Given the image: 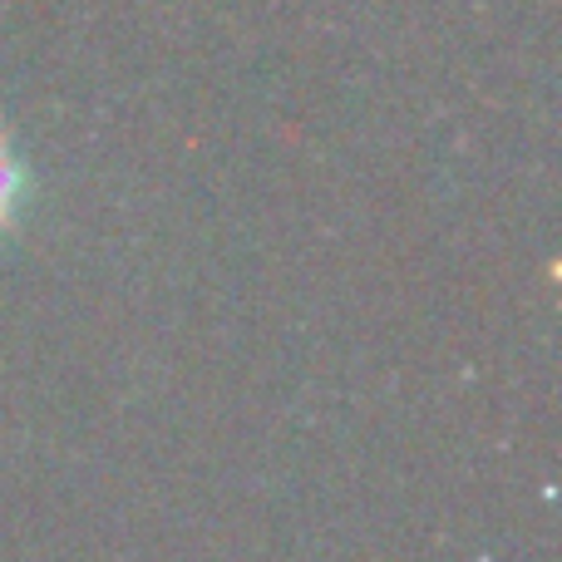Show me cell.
I'll return each mask as SVG.
<instances>
[{
    "label": "cell",
    "mask_w": 562,
    "mask_h": 562,
    "mask_svg": "<svg viewBox=\"0 0 562 562\" xmlns=\"http://www.w3.org/2000/svg\"><path fill=\"white\" fill-rule=\"evenodd\" d=\"M15 193H20V168H15V158H10V148L0 144V223H5L10 207H15Z\"/></svg>",
    "instance_id": "1"
}]
</instances>
